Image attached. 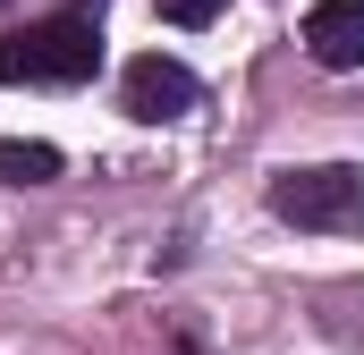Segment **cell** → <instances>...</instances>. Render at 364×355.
Returning a JSON list of instances; mask_svg holds the SVG:
<instances>
[{"instance_id":"6da1fadb","label":"cell","mask_w":364,"mask_h":355,"mask_svg":"<svg viewBox=\"0 0 364 355\" xmlns=\"http://www.w3.org/2000/svg\"><path fill=\"white\" fill-rule=\"evenodd\" d=\"M93 68H102V34L85 9L0 34V85H85Z\"/></svg>"},{"instance_id":"7a4b0ae2","label":"cell","mask_w":364,"mask_h":355,"mask_svg":"<svg viewBox=\"0 0 364 355\" xmlns=\"http://www.w3.org/2000/svg\"><path fill=\"white\" fill-rule=\"evenodd\" d=\"M272 212L296 220V229H356L364 220V170H348V161L279 170L272 178Z\"/></svg>"},{"instance_id":"3957f363","label":"cell","mask_w":364,"mask_h":355,"mask_svg":"<svg viewBox=\"0 0 364 355\" xmlns=\"http://www.w3.org/2000/svg\"><path fill=\"white\" fill-rule=\"evenodd\" d=\"M127 119H144V127H161V119H186L195 110V68L186 60H170V51H144V60H127Z\"/></svg>"},{"instance_id":"277c9868","label":"cell","mask_w":364,"mask_h":355,"mask_svg":"<svg viewBox=\"0 0 364 355\" xmlns=\"http://www.w3.org/2000/svg\"><path fill=\"white\" fill-rule=\"evenodd\" d=\"M305 51L322 68H364V0H314L305 9Z\"/></svg>"},{"instance_id":"5b68a950","label":"cell","mask_w":364,"mask_h":355,"mask_svg":"<svg viewBox=\"0 0 364 355\" xmlns=\"http://www.w3.org/2000/svg\"><path fill=\"white\" fill-rule=\"evenodd\" d=\"M0 178H9V186H51V178H60V144L0 136Z\"/></svg>"},{"instance_id":"8992f818","label":"cell","mask_w":364,"mask_h":355,"mask_svg":"<svg viewBox=\"0 0 364 355\" xmlns=\"http://www.w3.org/2000/svg\"><path fill=\"white\" fill-rule=\"evenodd\" d=\"M153 9H161L170 26H212V17H220V0H153Z\"/></svg>"},{"instance_id":"52a82bcc","label":"cell","mask_w":364,"mask_h":355,"mask_svg":"<svg viewBox=\"0 0 364 355\" xmlns=\"http://www.w3.org/2000/svg\"><path fill=\"white\" fill-rule=\"evenodd\" d=\"M68 9H85V17H93V9H102V0H68Z\"/></svg>"}]
</instances>
